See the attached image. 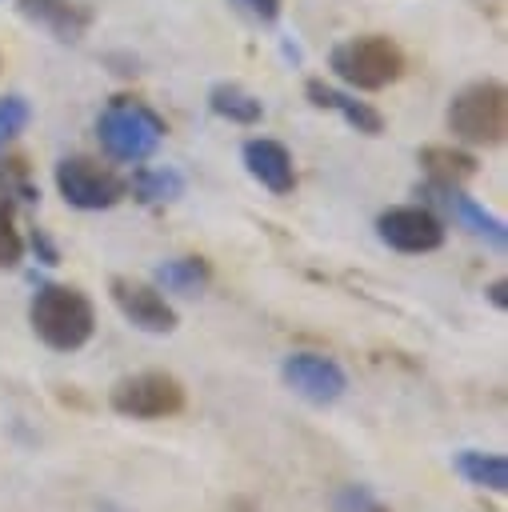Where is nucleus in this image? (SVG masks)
Segmentation results:
<instances>
[{
	"label": "nucleus",
	"instance_id": "obj_1",
	"mask_svg": "<svg viewBox=\"0 0 508 512\" xmlns=\"http://www.w3.org/2000/svg\"><path fill=\"white\" fill-rule=\"evenodd\" d=\"M28 324L52 352H76L96 332V308L76 284H40L28 304Z\"/></svg>",
	"mask_w": 508,
	"mask_h": 512
},
{
	"label": "nucleus",
	"instance_id": "obj_2",
	"mask_svg": "<svg viewBox=\"0 0 508 512\" xmlns=\"http://www.w3.org/2000/svg\"><path fill=\"white\" fill-rule=\"evenodd\" d=\"M96 136H100V144H104V152H108L112 160L140 164V160H148V156L160 148V140H164V120H160L148 104H140V100H132V96H116V100H108V108L100 112Z\"/></svg>",
	"mask_w": 508,
	"mask_h": 512
},
{
	"label": "nucleus",
	"instance_id": "obj_3",
	"mask_svg": "<svg viewBox=\"0 0 508 512\" xmlns=\"http://www.w3.org/2000/svg\"><path fill=\"white\" fill-rule=\"evenodd\" d=\"M328 64L348 88H360V92H380V88H388L404 76L400 44L380 36V32H364V36H352V40L336 44Z\"/></svg>",
	"mask_w": 508,
	"mask_h": 512
},
{
	"label": "nucleus",
	"instance_id": "obj_4",
	"mask_svg": "<svg viewBox=\"0 0 508 512\" xmlns=\"http://www.w3.org/2000/svg\"><path fill=\"white\" fill-rule=\"evenodd\" d=\"M448 128L456 140L492 148L508 132V88L500 80H476L460 88L448 104Z\"/></svg>",
	"mask_w": 508,
	"mask_h": 512
},
{
	"label": "nucleus",
	"instance_id": "obj_5",
	"mask_svg": "<svg viewBox=\"0 0 508 512\" xmlns=\"http://www.w3.org/2000/svg\"><path fill=\"white\" fill-rule=\"evenodd\" d=\"M108 404L124 420H168L184 408V384L172 372H128L108 388Z\"/></svg>",
	"mask_w": 508,
	"mask_h": 512
},
{
	"label": "nucleus",
	"instance_id": "obj_6",
	"mask_svg": "<svg viewBox=\"0 0 508 512\" xmlns=\"http://www.w3.org/2000/svg\"><path fill=\"white\" fill-rule=\"evenodd\" d=\"M56 192L64 196V204L80 208V212H104L112 204H120L128 196V180L100 164L96 156H64L52 172Z\"/></svg>",
	"mask_w": 508,
	"mask_h": 512
},
{
	"label": "nucleus",
	"instance_id": "obj_7",
	"mask_svg": "<svg viewBox=\"0 0 508 512\" xmlns=\"http://www.w3.org/2000/svg\"><path fill=\"white\" fill-rule=\"evenodd\" d=\"M108 296H112L116 312H120L132 328H140V332L168 336V332H176V324H180L176 308H172V304L164 300V292H160L156 284H148V280L112 276V280H108Z\"/></svg>",
	"mask_w": 508,
	"mask_h": 512
},
{
	"label": "nucleus",
	"instance_id": "obj_8",
	"mask_svg": "<svg viewBox=\"0 0 508 512\" xmlns=\"http://www.w3.org/2000/svg\"><path fill=\"white\" fill-rule=\"evenodd\" d=\"M280 380H284V388H292L300 400H308L316 408H328V404H336L348 392L344 368L332 356H320V352H292V356H284L280 360Z\"/></svg>",
	"mask_w": 508,
	"mask_h": 512
},
{
	"label": "nucleus",
	"instance_id": "obj_9",
	"mask_svg": "<svg viewBox=\"0 0 508 512\" xmlns=\"http://www.w3.org/2000/svg\"><path fill=\"white\" fill-rule=\"evenodd\" d=\"M376 236L396 252H436L444 244V220L424 204H396L376 216Z\"/></svg>",
	"mask_w": 508,
	"mask_h": 512
},
{
	"label": "nucleus",
	"instance_id": "obj_10",
	"mask_svg": "<svg viewBox=\"0 0 508 512\" xmlns=\"http://www.w3.org/2000/svg\"><path fill=\"white\" fill-rule=\"evenodd\" d=\"M428 192L436 196V204L460 224V228H468L476 240H484L488 248H496V252H504L508 248V228H504V220L500 216H492L484 204H476L464 188H456V184H428Z\"/></svg>",
	"mask_w": 508,
	"mask_h": 512
},
{
	"label": "nucleus",
	"instance_id": "obj_11",
	"mask_svg": "<svg viewBox=\"0 0 508 512\" xmlns=\"http://www.w3.org/2000/svg\"><path fill=\"white\" fill-rule=\"evenodd\" d=\"M240 156H244L248 176H252L260 188H268L272 196H288V192L296 188V164H292V152H288L280 140H272V136H252V140H244Z\"/></svg>",
	"mask_w": 508,
	"mask_h": 512
},
{
	"label": "nucleus",
	"instance_id": "obj_12",
	"mask_svg": "<svg viewBox=\"0 0 508 512\" xmlns=\"http://www.w3.org/2000/svg\"><path fill=\"white\" fill-rule=\"evenodd\" d=\"M20 12H24V20L48 28L56 40H80L92 24L88 4H80V0H20Z\"/></svg>",
	"mask_w": 508,
	"mask_h": 512
},
{
	"label": "nucleus",
	"instance_id": "obj_13",
	"mask_svg": "<svg viewBox=\"0 0 508 512\" xmlns=\"http://www.w3.org/2000/svg\"><path fill=\"white\" fill-rule=\"evenodd\" d=\"M304 96H308V104H316V108L340 112L344 124L356 128V132H364V136H380V132H384V116H380L372 104H364V100H356V96H348V92H340V88H332V84H324V80H308V84H304Z\"/></svg>",
	"mask_w": 508,
	"mask_h": 512
},
{
	"label": "nucleus",
	"instance_id": "obj_14",
	"mask_svg": "<svg viewBox=\"0 0 508 512\" xmlns=\"http://www.w3.org/2000/svg\"><path fill=\"white\" fill-rule=\"evenodd\" d=\"M416 160L424 164L428 184H456V188H464L480 172L476 156L464 152V148H452V144H424Z\"/></svg>",
	"mask_w": 508,
	"mask_h": 512
},
{
	"label": "nucleus",
	"instance_id": "obj_15",
	"mask_svg": "<svg viewBox=\"0 0 508 512\" xmlns=\"http://www.w3.org/2000/svg\"><path fill=\"white\" fill-rule=\"evenodd\" d=\"M452 468L460 472L464 484L484 488V492H508V460L500 452H480V448H464L452 456Z\"/></svg>",
	"mask_w": 508,
	"mask_h": 512
},
{
	"label": "nucleus",
	"instance_id": "obj_16",
	"mask_svg": "<svg viewBox=\"0 0 508 512\" xmlns=\"http://www.w3.org/2000/svg\"><path fill=\"white\" fill-rule=\"evenodd\" d=\"M208 280H212V268L204 256H176L156 268V288L176 292V296H200L208 288Z\"/></svg>",
	"mask_w": 508,
	"mask_h": 512
},
{
	"label": "nucleus",
	"instance_id": "obj_17",
	"mask_svg": "<svg viewBox=\"0 0 508 512\" xmlns=\"http://www.w3.org/2000/svg\"><path fill=\"white\" fill-rule=\"evenodd\" d=\"M208 108H212L220 120H228V124H256V120L264 116V104H260L252 92H244L240 84H232V80L212 84Z\"/></svg>",
	"mask_w": 508,
	"mask_h": 512
},
{
	"label": "nucleus",
	"instance_id": "obj_18",
	"mask_svg": "<svg viewBox=\"0 0 508 512\" xmlns=\"http://www.w3.org/2000/svg\"><path fill=\"white\" fill-rule=\"evenodd\" d=\"M140 204H168L184 192V176L176 168H140L128 184Z\"/></svg>",
	"mask_w": 508,
	"mask_h": 512
},
{
	"label": "nucleus",
	"instance_id": "obj_19",
	"mask_svg": "<svg viewBox=\"0 0 508 512\" xmlns=\"http://www.w3.org/2000/svg\"><path fill=\"white\" fill-rule=\"evenodd\" d=\"M0 196H4V204L8 200H16V204H36L40 200V188L32 184V172H28L24 156H4L0 152Z\"/></svg>",
	"mask_w": 508,
	"mask_h": 512
},
{
	"label": "nucleus",
	"instance_id": "obj_20",
	"mask_svg": "<svg viewBox=\"0 0 508 512\" xmlns=\"http://www.w3.org/2000/svg\"><path fill=\"white\" fill-rule=\"evenodd\" d=\"M28 120H32V108H28V100L20 92L0 96V152L28 128Z\"/></svg>",
	"mask_w": 508,
	"mask_h": 512
},
{
	"label": "nucleus",
	"instance_id": "obj_21",
	"mask_svg": "<svg viewBox=\"0 0 508 512\" xmlns=\"http://www.w3.org/2000/svg\"><path fill=\"white\" fill-rule=\"evenodd\" d=\"M24 256V240L12 224V208L0 200V268H16Z\"/></svg>",
	"mask_w": 508,
	"mask_h": 512
},
{
	"label": "nucleus",
	"instance_id": "obj_22",
	"mask_svg": "<svg viewBox=\"0 0 508 512\" xmlns=\"http://www.w3.org/2000/svg\"><path fill=\"white\" fill-rule=\"evenodd\" d=\"M332 504H336V512H388V508L372 496L368 484H344Z\"/></svg>",
	"mask_w": 508,
	"mask_h": 512
},
{
	"label": "nucleus",
	"instance_id": "obj_23",
	"mask_svg": "<svg viewBox=\"0 0 508 512\" xmlns=\"http://www.w3.org/2000/svg\"><path fill=\"white\" fill-rule=\"evenodd\" d=\"M252 20H260V24H272L276 16H280V0H236Z\"/></svg>",
	"mask_w": 508,
	"mask_h": 512
},
{
	"label": "nucleus",
	"instance_id": "obj_24",
	"mask_svg": "<svg viewBox=\"0 0 508 512\" xmlns=\"http://www.w3.org/2000/svg\"><path fill=\"white\" fill-rule=\"evenodd\" d=\"M32 248L40 252V260H44V264H60V260H56V248H52V240H48L40 228H32Z\"/></svg>",
	"mask_w": 508,
	"mask_h": 512
},
{
	"label": "nucleus",
	"instance_id": "obj_25",
	"mask_svg": "<svg viewBox=\"0 0 508 512\" xmlns=\"http://www.w3.org/2000/svg\"><path fill=\"white\" fill-rule=\"evenodd\" d=\"M488 300H492V308H508V280H492L488 284Z\"/></svg>",
	"mask_w": 508,
	"mask_h": 512
}]
</instances>
